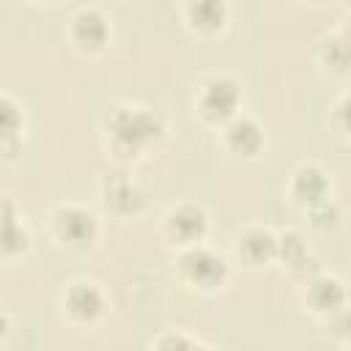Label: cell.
<instances>
[{"label":"cell","mask_w":351,"mask_h":351,"mask_svg":"<svg viewBox=\"0 0 351 351\" xmlns=\"http://www.w3.org/2000/svg\"><path fill=\"white\" fill-rule=\"evenodd\" d=\"M107 132L115 151L134 156L162 137V118L145 107H118L107 121Z\"/></svg>","instance_id":"obj_1"},{"label":"cell","mask_w":351,"mask_h":351,"mask_svg":"<svg viewBox=\"0 0 351 351\" xmlns=\"http://www.w3.org/2000/svg\"><path fill=\"white\" fill-rule=\"evenodd\" d=\"M178 269H181V277L203 291H214L219 288L225 280H228V263L219 252L208 250V247H200V244H192L181 252L178 258Z\"/></svg>","instance_id":"obj_2"},{"label":"cell","mask_w":351,"mask_h":351,"mask_svg":"<svg viewBox=\"0 0 351 351\" xmlns=\"http://www.w3.org/2000/svg\"><path fill=\"white\" fill-rule=\"evenodd\" d=\"M241 104V85L233 77H211L197 96V110L211 123H228Z\"/></svg>","instance_id":"obj_3"},{"label":"cell","mask_w":351,"mask_h":351,"mask_svg":"<svg viewBox=\"0 0 351 351\" xmlns=\"http://www.w3.org/2000/svg\"><path fill=\"white\" fill-rule=\"evenodd\" d=\"M55 233L71 247H88L99 236L96 217L82 206H60L55 211Z\"/></svg>","instance_id":"obj_4"},{"label":"cell","mask_w":351,"mask_h":351,"mask_svg":"<svg viewBox=\"0 0 351 351\" xmlns=\"http://www.w3.org/2000/svg\"><path fill=\"white\" fill-rule=\"evenodd\" d=\"M206 211L195 203H181L176 206L167 217H165V233L170 241L181 244V247H192L200 244L203 233H206Z\"/></svg>","instance_id":"obj_5"},{"label":"cell","mask_w":351,"mask_h":351,"mask_svg":"<svg viewBox=\"0 0 351 351\" xmlns=\"http://www.w3.org/2000/svg\"><path fill=\"white\" fill-rule=\"evenodd\" d=\"M63 307L74 324H93L104 313V296L90 282H74L63 296Z\"/></svg>","instance_id":"obj_6"},{"label":"cell","mask_w":351,"mask_h":351,"mask_svg":"<svg viewBox=\"0 0 351 351\" xmlns=\"http://www.w3.org/2000/svg\"><path fill=\"white\" fill-rule=\"evenodd\" d=\"M71 38L80 49L85 52H99L104 49L107 38H110V22L101 11L96 8H85L71 19Z\"/></svg>","instance_id":"obj_7"},{"label":"cell","mask_w":351,"mask_h":351,"mask_svg":"<svg viewBox=\"0 0 351 351\" xmlns=\"http://www.w3.org/2000/svg\"><path fill=\"white\" fill-rule=\"evenodd\" d=\"M307 304L310 310L321 313V315H332L337 310L346 307V288L337 277H329V274H321V277H310L307 282Z\"/></svg>","instance_id":"obj_8"},{"label":"cell","mask_w":351,"mask_h":351,"mask_svg":"<svg viewBox=\"0 0 351 351\" xmlns=\"http://www.w3.org/2000/svg\"><path fill=\"white\" fill-rule=\"evenodd\" d=\"M222 137H225V145L241 156H255L263 148V129L252 118H244V115L230 118L222 129Z\"/></svg>","instance_id":"obj_9"},{"label":"cell","mask_w":351,"mask_h":351,"mask_svg":"<svg viewBox=\"0 0 351 351\" xmlns=\"http://www.w3.org/2000/svg\"><path fill=\"white\" fill-rule=\"evenodd\" d=\"M326 192H329V181H326V176H324V170L318 165H302L293 173L291 195L296 197V203L310 208V206L326 200Z\"/></svg>","instance_id":"obj_10"},{"label":"cell","mask_w":351,"mask_h":351,"mask_svg":"<svg viewBox=\"0 0 351 351\" xmlns=\"http://www.w3.org/2000/svg\"><path fill=\"white\" fill-rule=\"evenodd\" d=\"M186 19L197 33H219L228 22L225 0H186Z\"/></svg>","instance_id":"obj_11"},{"label":"cell","mask_w":351,"mask_h":351,"mask_svg":"<svg viewBox=\"0 0 351 351\" xmlns=\"http://www.w3.org/2000/svg\"><path fill=\"white\" fill-rule=\"evenodd\" d=\"M239 255L247 266H263L277 258V239L263 228H250L239 239Z\"/></svg>","instance_id":"obj_12"},{"label":"cell","mask_w":351,"mask_h":351,"mask_svg":"<svg viewBox=\"0 0 351 351\" xmlns=\"http://www.w3.org/2000/svg\"><path fill=\"white\" fill-rule=\"evenodd\" d=\"M104 206L115 214H134L143 208V195L129 178L112 176L104 181Z\"/></svg>","instance_id":"obj_13"},{"label":"cell","mask_w":351,"mask_h":351,"mask_svg":"<svg viewBox=\"0 0 351 351\" xmlns=\"http://www.w3.org/2000/svg\"><path fill=\"white\" fill-rule=\"evenodd\" d=\"M277 258H280L293 274H299V277H304V274H307V263H313L299 233H285L282 239H277Z\"/></svg>","instance_id":"obj_14"},{"label":"cell","mask_w":351,"mask_h":351,"mask_svg":"<svg viewBox=\"0 0 351 351\" xmlns=\"http://www.w3.org/2000/svg\"><path fill=\"white\" fill-rule=\"evenodd\" d=\"M321 60L329 71L335 74H346L351 71V41L340 33V36H329L321 41Z\"/></svg>","instance_id":"obj_15"},{"label":"cell","mask_w":351,"mask_h":351,"mask_svg":"<svg viewBox=\"0 0 351 351\" xmlns=\"http://www.w3.org/2000/svg\"><path fill=\"white\" fill-rule=\"evenodd\" d=\"M3 217H5V222H3V252L14 255V252L27 247V233L16 225V217L11 214V203L8 200L3 203Z\"/></svg>","instance_id":"obj_16"},{"label":"cell","mask_w":351,"mask_h":351,"mask_svg":"<svg viewBox=\"0 0 351 351\" xmlns=\"http://www.w3.org/2000/svg\"><path fill=\"white\" fill-rule=\"evenodd\" d=\"M310 217H313V225L326 230V228H335L337 225V206L329 203V200H321L315 206H310Z\"/></svg>","instance_id":"obj_17"},{"label":"cell","mask_w":351,"mask_h":351,"mask_svg":"<svg viewBox=\"0 0 351 351\" xmlns=\"http://www.w3.org/2000/svg\"><path fill=\"white\" fill-rule=\"evenodd\" d=\"M329 326H332V332L337 337H351V313L346 307L337 310V313H332L329 315Z\"/></svg>","instance_id":"obj_18"},{"label":"cell","mask_w":351,"mask_h":351,"mask_svg":"<svg viewBox=\"0 0 351 351\" xmlns=\"http://www.w3.org/2000/svg\"><path fill=\"white\" fill-rule=\"evenodd\" d=\"M335 123H337L340 129L351 132V93L337 101V107H335Z\"/></svg>","instance_id":"obj_19"},{"label":"cell","mask_w":351,"mask_h":351,"mask_svg":"<svg viewBox=\"0 0 351 351\" xmlns=\"http://www.w3.org/2000/svg\"><path fill=\"white\" fill-rule=\"evenodd\" d=\"M154 346H159V348H192V346H197V340H189L184 335H165Z\"/></svg>","instance_id":"obj_20"},{"label":"cell","mask_w":351,"mask_h":351,"mask_svg":"<svg viewBox=\"0 0 351 351\" xmlns=\"http://www.w3.org/2000/svg\"><path fill=\"white\" fill-rule=\"evenodd\" d=\"M3 115H5V145H8L16 132V107L11 104V99H3Z\"/></svg>","instance_id":"obj_21"},{"label":"cell","mask_w":351,"mask_h":351,"mask_svg":"<svg viewBox=\"0 0 351 351\" xmlns=\"http://www.w3.org/2000/svg\"><path fill=\"white\" fill-rule=\"evenodd\" d=\"M343 36H346V38H348V41H351V19H348V22H346V27H343Z\"/></svg>","instance_id":"obj_22"},{"label":"cell","mask_w":351,"mask_h":351,"mask_svg":"<svg viewBox=\"0 0 351 351\" xmlns=\"http://www.w3.org/2000/svg\"><path fill=\"white\" fill-rule=\"evenodd\" d=\"M343 5H348V8H351V0H343Z\"/></svg>","instance_id":"obj_23"}]
</instances>
